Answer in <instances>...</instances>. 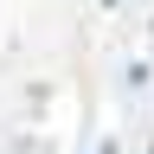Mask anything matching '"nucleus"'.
<instances>
[{
	"label": "nucleus",
	"instance_id": "nucleus-1",
	"mask_svg": "<svg viewBox=\"0 0 154 154\" xmlns=\"http://www.w3.org/2000/svg\"><path fill=\"white\" fill-rule=\"evenodd\" d=\"M96 154H116V148H96Z\"/></svg>",
	"mask_w": 154,
	"mask_h": 154
}]
</instances>
